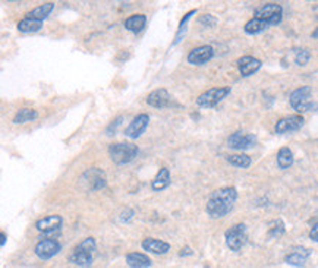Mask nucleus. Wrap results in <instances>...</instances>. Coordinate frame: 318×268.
<instances>
[{
	"label": "nucleus",
	"instance_id": "1",
	"mask_svg": "<svg viewBox=\"0 0 318 268\" xmlns=\"http://www.w3.org/2000/svg\"><path fill=\"white\" fill-rule=\"evenodd\" d=\"M236 199H237V191L233 186L220 188L210 195L205 211L213 218H222L233 210Z\"/></svg>",
	"mask_w": 318,
	"mask_h": 268
},
{
	"label": "nucleus",
	"instance_id": "2",
	"mask_svg": "<svg viewBox=\"0 0 318 268\" xmlns=\"http://www.w3.org/2000/svg\"><path fill=\"white\" fill-rule=\"evenodd\" d=\"M95 251V239L87 237L72 251L69 261L80 267H90L92 264V254Z\"/></svg>",
	"mask_w": 318,
	"mask_h": 268
},
{
	"label": "nucleus",
	"instance_id": "3",
	"mask_svg": "<svg viewBox=\"0 0 318 268\" xmlns=\"http://www.w3.org/2000/svg\"><path fill=\"white\" fill-rule=\"evenodd\" d=\"M109 154L113 163L126 164V163H131L138 155V147L129 142H117L109 147Z\"/></svg>",
	"mask_w": 318,
	"mask_h": 268
},
{
	"label": "nucleus",
	"instance_id": "4",
	"mask_svg": "<svg viewBox=\"0 0 318 268\" xmlns=\"http://www.w3.org/2000/svg\"><path fill=\"white\" fill-rule=\"evenodd\" d=\"M290 106L297 113H305L317 107V104L312 101V91L311 87H301L290 94Z\"/></svg>",
	"mask_w": 318,
	"mask_h": 268
},
{
	"label": "nucleus",
	"instance_id": "5",
	"mask_svg": "<svg viewBox=\"0 0 318 268\" xmlns=\"http://www.w3.org/2000/svg\"><path fill=\"white\" fill-rule=\"evenodd\" d=\"M230 94V87H214L207 90L196 98V104L204 109H211L220 103L226 95Z\"/></svg>",
	"mask_w": 318,
	"mask_h": 268
},
{
	"label": "nucleus",
	"instance_id": "6",
	"mask_svg": "<svg viewBox=\"0 0 318 268\" xmlns=\"http://www.w3.org/2000/svg\"><path fill=\"white\" fill-rule=\"evenodd\" d=\"M282 15H283V9H282L280 5H277V3H266L264 6L256 9L255 13H254V18L267 22L271 27V25L280 24Z\"/></svg>",
	"mask_w": 318,
	"mask_h": 268
},
{
	"label": "nucleus",
	"instance_id": "7",
	"mask_svg": "<svg viewBox=\"0 0 318 268\" xmlns=\"http://www.w3.org/2000/svg\"><path fill=\"white\" fill-rule=\"evenodd\" d=\"M226 245L232 251H239L246 243V226L244 223H239L226 230Z\"/></svg>",
	"mask_w": 318,
	"mask_h": 268
},
{
	"label": "nucleus",
	"instance_id": "8",
	"mask_svg": "<svg viewBox=\"0 0 318 268\" xmlns=\"http://www.w3.org/2000/svg\"><path fill=\"white\" fill-rule=\"evenodd\" d=\"M227 144L233 150H248L252 148L256 144V136L252 134H246V132H241L237 131L235 134H232L227 139Z\"/></svg>",
	"mask_w": 318,
	"mask_h": 268
},
{
	"label": "nucleus",
	"instance_id": "9",
	"mask_svg": "<svg viewBox=\"0 0 318 268\" xmlns=\"http://www.w3.org/2000/svg\"><path fill=\"white\" fill-rule=\"evenodd\" d=\"M304 126V117L301 114H293L280 119L276 123V134H290L296 132Z\"/></svg>",
	"mask_w": 318,
	"mask_h": 268
},
{
	"label": "nucleus",
	"instance_id": "10",
	"mask_svg": "<svg viewBox=\"0 0 318 268\" xmlns=\"http://www.w3.org/2000/svg\"><path fill=\"white\" fill-rule=\"evenodd\" d=\"M61 243L54 239H44L40 240L35 246V254L41 259H50L54 255H57L61 252Z\"/></svg>",
	"mask_w": 318,
	"mask_h": 268
},
{
	"label": "nucleus",
	"instance_id": "11",
	"mask_svg": "<svg viewBox=\"0 0 318 268\" xmlns=\"http://www.w3.org/2000/svg\"><path fill=\"white\" fill-rule=\"evenodd\" d=\"M148 122H150V116H148V114H138L132 122L128 125V128L125 129V136H128V138H131V139L140 138V136L144 134V131L147 129Z\"/></svg>",
	"mask_w": 318,
	"mask_h": 268
},
{
	"label": "nucleus",
	"instance_id": "12",
	"mask_svg": "<svg viewBox=\"0 0 318 268\" xmlns=\"http://www.w3.org/2000/svg\"><path fill=\"white\" fill-rule=\"evenodd\" d=\"M213 56H214V49L211 46H200L189 52L188 62L191 65H204L208 60H211Z\"/></svg>",
	"mask_w": 318,
	"mask_h": 268
},
{
	"label": "nucleus",
	"instance_id": "13",
	"mask_svg": "<svg viewBox=\"0 0 318 268\" xmlns=\"http://www.w3.org/2000/svg\"><path fill=\"white\" fill-rule=\"evenodd\" d=\"M170 94L167 93L164 88H158L153 93L148 94L147 97V104L151 106V107H155V109H164V107H169L170 106Z\"/></svg>",
	"mask_w": 318,
	"mask_h": 268
},
{
	"label": "nucleus",
	"instance_id": "14",
	"mask_svg": "<svg viewBox=\"0 0 318 268\" xmlns=\"http://www.w3.org/2000/svg\"><path fill=\"white\" fill-rule=\"evenodd\" d=\"M311 255V251L304 246H296L293 248L286 257H285V261H286L289 265H293V267H302L305 262H307L308 257Z\"/></svg>",
	"mask_w": 318,
	"mask_h": 268
},
{
	"label": "nucleus",
	"instance_id": "15",
	"mask_svg": "<svg viewBox=\"0 0 318 268\" xmlns=\"http://www.w3.org/2000/svg\"><path fill=\"white\" fill-rule=\"evenodd\" d=\"M62 223H63V218L61 216H57V214H54V216H47L40 218L35 223V227L43 233H51L54 230H59Z\"/></svg>",
	"mask_w": 318,
	"mask_h": 268
},
{
	"label": "nucleus",
	"instance_id": "16",
	"mask_svg": "<svg viewBox=\"0 0 318 268\" xmlns=\"http://www.w3.org/2000/svg\"><path fill=\"white\" fill-rule=\"evenodd\" d=\"M237 68L242 76H251L261 68V60H258L252 56H244L237 60Z\"/></svg>",
	"mask_w": 318,
	"mask_h": 268
},
{
	"label": "nucleus",
	"instance_id": "17",
	"mask_svg": "<svg viewBox=\"0 0 318 268\" xmlns=\"http://www.w3.org/2000/svg\"><path fill=\"white\" fill-rule=\"evenodd\" d=\"M143 248L148 252H153V254H166L170 245L167 242L163 240H158V239H153V237H147L143 240Z\"/></svg>",
	"mask_w": 318,
	"mask_h": 268
},
{
	"label": "nucleus",
	"instance_id": "18",
	"mask_svg": "<svg viewBox=\"0 0 318 268\" xmlns=\"http://www.w3.org/2000/svg\"><path fill=\"white\" fill-rule=\"evenodd\" d=\"M126 262L131 268H148L151 267V259L141 252H131L126 255Z\"/></svg>",
	"mask_w": 318,
	"mask_h": 268
},
{
	"label": "nucleus",
	"instance_id": "19",
	"mask_svg": "<svg viewBox=\"0 0 318 268\" xmlns=\"http://www.w3.org/2000/svg\"><path fill=\"white\" fill-rule=\"evenodd\" d=\"M169 185H170V170L167 167H162L153 179L151 188L153 191H163L164 188H167Z\"/></svg>",
	"mask_w": 318,
	"mask_h": 268
},
{
	"label": "nucleus",
	"instance_id": "20",
	"mask_svg": "<svg viewBox=\"0 0 318 268\" xmlns=\"http://www.w3.org/2000/svg\"><path fill=\"white\" fill-rule=\"evenodd\" d=\"M145 24H147V16L143 15V13H138V15L129 16V18L125 21V28L131 32H140L143 31Z\"/></svg>",
	"mask_w": 318,
	"mask_h": 268
},
{
	"label": "nucleus",
	"instance_id": "21",
	"mask_svg": "<svg viewBox=\"0 0 318 268\" xmlns=\"http://www.w3.org/2000/svg\"><path fill=\"white\" fill-rule=\"evenodd\" d=\"M53 8H54V3L47 2V3L41 5L38 8H35L34 11L28 12V13L25 15V18H31V19H37V21L43 22L49 15H50V12L53 11Z\"/></svg>",
	"mask_w": 318,
	"mask_h": 268
},
{
	"label": "nucleus",
	"instance_id": "22",
	"mask_svg": "<svg viewBox=\"0 0 318 268\" xmlns=\"http://www.w3.org/2000/svg\"><path fill=\"white\" fill-rule=\"evenodd\" d=\"M277 164L280 169H289L293 164V153L290 151V148L287 147H282L277 153Z\"/></svg>",
	"mask_w": 318,
	"mask_h": 268
},
{
	"label": "nucleus",
	"instance_id": "23",
	"mask_svg": "<svg viewBox=\"0 0 318 268\" xmlns=\"http://www.w3.org/2000/svg\"><path fill=\"white\" fill-rule=\"evenodd\" d=\"M41 28H43V22L37 21V19H31V18H24L18 24V30L21 32H25V34L40 31Z\"/></svg>",
	"mask_w": 318,
	"mask_h": 268
},
{
	"label": "nucleus",
	"instance_id": "24",
	"mask_svg": "<svg viewBox=\"0 0 318 268\" xmlns=\"http://www.w3.org/2000/svg\"><path fill=\"white\" fill-rule=\"evenodd\" d=\"M38 117V113H37V110H34V109H21L18 113L15 114V117H13V123L19 125V123H27V122H31V120H34V119H37Z\"/></svg>",
	"mask_w": 318,
	"mask_h": 268
},
{
	"label": "nucleus",
	"instance_id": "25",
	"mask_svg": "<svg viewBox=\"0 0 318 268\" xmlns=\"http://www.w3.org/2000/svg\"><path fill=\"white\" fill-rule=\"evenodd\" d=\"M268 27H270V25H268L267 22L261 21V19H256V18H252V19H249V21L246 22L244 30H245L246 34L254 35V34H258V32H263L264 30H267Z\"/></svg>",
	"mask_w": 318,
	"mask_h": 268
},
{
	"label": "nucleus",
	"instance_id": "26",
	"mask_svg": "<svg viewBox=\"0 0 318 268\" xmlns=\"http://www.w3.org/2000/svg\"><path fill=\"white\" fill-rule=\"evenodd\" d=\"M227 161L235 167L246 169L251 166V157H248L246 154H233L227 157Z\"/></svg>",
	"mask_w": 318,
	"mask_h": 268
},
{
	"label": "nucleus",
	"instance_id": "27",
	"mask_svg": "<svg viewBox=\"0 0 318 268\" xmlns=\"http://www.w3.org/2000/svg\"><path fill=\"white\" fill-rule=\"evenodd\" d=\"M195 12L196 11H191L185 15L184 19L181 21V25H179V30H177V34H176V38H174L173 44H177V43L182 40V37H184L185 31H186V24H188V21L191 19V16H192V15H195Z\"/></svg>",
	"mask_w": 318,
	"mask_h": 268
},
{
	"label": "nucleus",
	"instance_id": "28",
	"mask_svg": "<svg viewBox=\"0 0 318 268\" xmlns=\"http://www.w3.org/2000/svg\"><path fill=\"white\" fill-rule=\"evenodd\" d=\"M309 57H311V54H309L307 49H295V62H296V65H299V66L307 65Z\"/></svg>",
	"mask_w": 318,
	"mask_h": 268
},
{
	"label": "nucleus",
	"instance_id": "29",
	"mask_svg": "<svg viewBox=\"0 0 318 268\" xmlns=\"http://www.w3.org/2000/svg\"><path fill=\"white\" fill-rule=\"evenodd\" d=\"M273 224L274 227H270V230H268V235L273 237H279L282 236L283 233H285V224L280 221V220H277V221H273Z\"/></svg>",
	"mask_w": 318,
	"mask_h": 268
},
{
	"label": "nucleus",
	"instance_id": "30",
	"mask_svg": "<svg viewBox=\"0 0 318 268\" xmlns=\"http://www.w3.org/2000/svg\"><path fill=\"white\" fill-rule=\"evenodd\" d=\"M121 122H122V116H119L117 119H114L113 123L109 125V128L106 129L107 135H114V132H116V129H117V126L121 125Z\"/></svg>",
	"mask_w": 318,
	"mask_h": 268
},
{
	"label": "nucleus",
	"instance_id": "31",
	"mask_svg": "<svg viewBox=\"0 0 318 268\" xmlns=\"http://www.w3.org/2000/svg\"><path fill=\"white\" fill-rule=\"evenodd\" d=\"M200 22H201L203 25H207V27H214L215 25V19L211 16V15H204V16H201V18H200Z\"/></svg>",
	"mask_w": 318,
	"mask_h": 268
},
{
	"label": "nucleus",
	"instance_id": "32",
	"mask_svg": "<svg viewBox=\"0 0 318 268\" xmlns=\"http://www.w3.org/2000/svg\"><path fill=\"white\" fill-rule=\"evenodd\" d=\"M309 237L314 240V242H318V223H315L312 229H311V232H309Z\"/></svg>",
	"mask_w": 318,
	"mask_h": 268
},
{
	"label": "nucleus",
	"instance_id": "33",
	"mask_svg": "<svg viewBox=\"0 0 318 268\" xmlns=\"http://www.w3.org/2000/svg\"><path fill=\"white\" fill-rule=\"evenodd\" d=\"M192 252H191V249L189 248H185V249H182V252H181V255L184 257V255H191Z\"/></svg>",
	"mask_w": 318,
	"mask_h": 268
},
{
	"label": "nucleus",
	"instance_id": "34",
	"mask_svg": "<svg viewBox=\"0 0 318 268\" xmlns=\"http://www.w3.org/2000/svg\"><path fill=\"white\" fill-rule=\"evenodd\" d=\"M5 243H6V233L2 232V246H5Z\"/></svg>",
	"mask_w": 318,
	"mask_h": 268
},
{
	"label": "nucleus",
	"instance_id": "35",
	"mask_svg": "<svg viewBox=\"0 0 318 268\" xmlns=\"http://www.w3.org/2000/svg\"><path fill=\"white\" fill-rule=\"evenodd\" d=\"M312 38H315V40H318V27L315 28V31L312 32Z\"/></svg>",
	"mask_w": 318,
	"mask_h": 268
}]
</instances>
